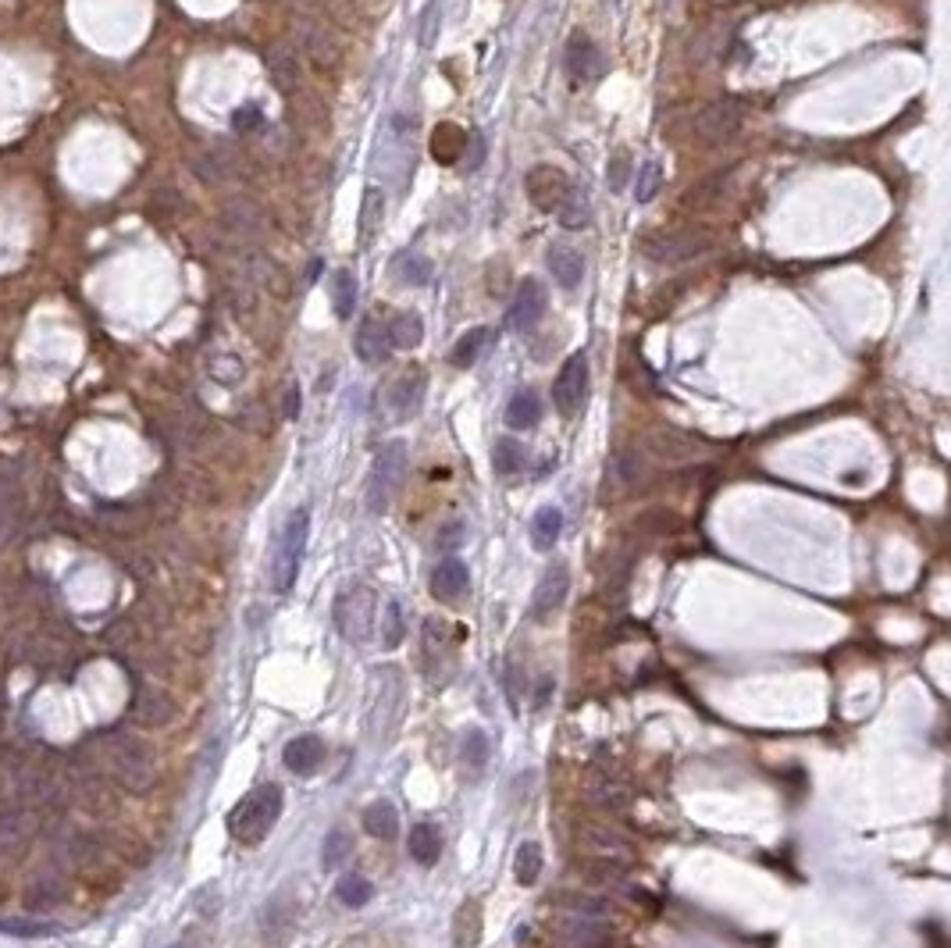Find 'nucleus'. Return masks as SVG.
Returning a JSON list of instances; mask_svg holds the SVG:
<instances>
[{
  "label": "nucleus",
  "mask_w": 951,
  "mask_h": 948,
  "mask_svg": "<svg viewBox=\"0 0 951 948\" xmlns=\"http://www.w3.org/2000/svg\"><path fill=\"white\" fill-rule=\"evenodd\" d=\"M100 752H104L111 777L125 792L143 795L154 788L157 781L154 752H150V745L139 735H132V731H107V745Z\"/></svg>",
  "instance_id": "nucleus-1"
},
{
  "label": "nucleus",
  "mask_w": 951,
  "mask_h": 948,
  "mask_svg": "<svg viewBox=\"0 0 951 948\" xmlns=\"http://www.w3.org/2000/svg\"><path fill=\"white\" fill-rule=\"evenodd\" d=\"M282 788L278 785H257L236 802V810L228 813V834L239 845H257L268 838V831L282 817Z\"/></svg>",
  "instance_id": "nucleus-2"
},
{
  "label": "nucleus",
  "mask_w": 951,
  "mask_h": 948,
  "mask_svg": "<svg viewBox=\"0 0 951 948\" xmlns=\"http://www.w3.org/2000/svg\"><path fill=\"white\" fill-rule=\"evenodd\" d=\"M716 246V239L709 236L706 229H670V232H652V236H642L638 250L649 257L652 264H688L706 257L709 250Z\"/></svg>",
  "instance_id": "nucleus-3"
},
{
  "label": "nucleus",
  "mask_w": 951,
  "mask_h": 948,
  "mask_svg": "<svg viewBox=\"0 0 951 948\" xmlns=\"http://www.w3.org/2000/svg\"><path fill=\"white\" fill-rule=\"evenodd\" d=\"M403 474H407V446L396 439L374 457L371 478H367V507H371L374 514H382L392 503V496H396L399 485H403Z\"/></svg>",
  "instance_id": "nucleus-4"
},
{
  "label": "nucleus",
  "mask_w": 951,
  "mask_h": 948,
  "mask_svg": "<svg viewBox=\"0 0 951 948\" xmlns=\"http://www.w3.org/2000/svg\"><path fill=\"white\" fill-rule=\"evenodd\" d=\"M307 535H310V514L307 510H296L285 524L282 539H278V553H275V592H289L293 589L296 574H300L303 564V549H307Z\"/></svg>",
  "instance_id": "nucleus-5"
},
{
  "label": "nucleus",
  "mask_w": 951,
  "mask_h": 948,
  "mask_svg": "<svg viewBox=\"0 0 951 948\" xmlns=\"http://www.w3.org/2000/svg\"><path fill=\"white\" fill-rule=\"evenodd\" d=\"M745 122V104L741 100H713L691 118V136L699 139L702 147H716V143H727L734 132L741 129Z\"/></svg>",
  "instance_id": "nucleus-6"
},
{
  "label": "nucleus",
  "mask_w": 951,
  "mask_h": 948,
  "mask_svg": "<svg viewBox=\"0 0 951 948\" xmlns=\"http://www.w3.org/2000/svg\"><path fill=\"white\" fill-rule=\"evenodd\" d=\"M374 592L371 589H353L346 596L335 599V621H339L342 635L350 642H367L374 631Z\"/></svg>",
  "instance_id": "nucleus-7"
},
{
  "label": "nucleus",
  "mask_w": 951,
  "mask_h": 948,
  "mask_svg": "<svg viewBox=\"0 0 951 948\" xmlns=\"http://www.w3.org/2000/svg\"><path fill=\"white\" fill-rule=\"evenodd\" d=\"M296 47H300V54H307L317 68L339 65V54H342L339 36H335L332 25L317 22V18H307V22L296 25Z\"/></svg>",
  "instance_id": "nucleus-8"
},
{
  "label": "nucleus",
  "mask_w": 951,
  "mask_h": 948,
  "mask_svg": "<svg viewBox=\"0 0 951 948\" xmlns=\"http://www.w3.org/2000/svg\"><path fill=\"white\" fill-rule=\"evenodd\" d=\"M585 393H588V360H585V353H574V357H567L560 375H556V385H553L556 410L567 417L578 414L581 403H585Z\"/></svg>",
  "instance_id": "nucleus-9"
},
{
  "label": "nucleus",
  "mask_w": 951,
  "mask_h": 948,
  "mask_svg": "<svg viewBox=\"0 0 951 948\" xmlns=\"http://www.w3.org/2000/svg\"><path fill=\"white\" fill-rule=\"evenodd\" d=\"M524 186H528V197L538 211H560V204L570 193V179L560 168H553V164H535Z\"/></svg>",
  "instance_id": "nucleus-10"
},
{
  "label": "nucleus",
  "mask_w": 951,
  "mask_h": 948,
  "mask_svg": "<svg viewBox=\"0 0 951 948\" xmlns=\"http://www.w3.org/2000/svg\"><path fill=\"white\" fill-rule=\"evenodd\" d=\"M567 592H570V571L563 564L549 567V571L542 574V581H538L535 596H531V617H535V621L553 617L563 606V599H567Z\"/></svg>",
  "instance_id": "nucleus-11"
},
{
  "label": "nucleus",
  "mask_w": 951,
  "mask_h": 948,
  "mask_svg": "<svg viewBox=\"0 0 951 948\" xmlns=\"http://www.w3.org/2000/svg\"><path fill=\"white\" fill-rule=\"evenodd\" d=\"M542 314H545V286L538 278H524L510 303V325L517 328V332H531V328L542 321Z\"/></svg>",
  "instance_id": "nucleus-12"
},
{
  "label": "nucleus",
  "mask_w": 951,
  "mask_h": 948,
  "mask_svg": "<svg viewBox=\"0 0 951 948\" xmlns=\"http://www.w3.org/2000/svg\"><path fill=\"white\" fill-rule=\"evenodd\" d=\"M567 72L570 79L578 82H588V79H599L602 72H606V58H602V50L595 47L588 36H570L567 43Z\"/></svg>",
  "instance_id": "nucleus-13"
},
{
  "label": "nucleus",
  "mask_w": 951,
  "mask_h": 948,
  "mask_svg": "<svg viewBox=\"0 0 951 948\" xmlns=\"http://www.w3.org/2000/svg\"><path fill=\"white\" fill-rule=\"evenodd\" d=\"M467 585H471V571H467V564L456 560V556H446V560L435 567V574H431V596L442 599V603H456V599L467 592Z\"/></svg>",
  "instance_id": "nucleus-14"
},
{
  "label": "nucleus",
  "mask_w": 951,
  "mask_h": 948,
  "mask_svg": "<svg viewBox=\"0 0 951 948\" xmlns=\"http://www.w3.org/2000/svg\"><path fill=\"white\" fill-rule=\"evenodd\" d=\"M321 760H325V745H321V738H314V735L293 738L282 752L285 770H293L296 777H310L317 767H321Z\"/></svg>",
  "instance_id": "nucleus-15"
},
{
  "label": "nucleus",
  "mask_w": 951,
  "mask_h": 948,
  "mask_svg": "<svg viewBox=\"0 0 951 948\" xmlns=\"http://www.w3.org/2000/svg\"><path fill=\"white\" fill-rule=\"evenodd\" d=\"M424 389H428V378L421 371H410V375H399L396 385L389 389V403L396 410V417H410L421 410L424 403Z\"/></svg>",
  "instance_id": "nucleus-16"
},
{
  "label": "nucleus",
  "mask_w": 951,
  "mask_h": 948,
  "mask_svg": "<svg viewBox=\"0 0 951 948\" xmlns=\"http://www.w3.org/2000/svg\"><path fill=\"white\" fill-rule=\"evenodd\" d=\"M545 264H549L553 278L560 282V289H578L581 278H585V261H581V254L570 250V246H553L549 257H545Z\"/></svg>",
  "instance_id": "nucleus-17"
},
{
  "label": "nucleus",
  "mask_w": 951,
  "mask_h": 948,
  "mask_svg": "<svg viewBox=\"0 0 951 948\" xmlns=\"http://www.w3.org/2000/svg\"><path fill=\"white\" fill-rule=\"evenodd\" d=\"M268 72H271V82H275L278 90H296L303 82V65H300V54L289 47H275L268 50Z\"/></svg>",
  "instance_id": "nucleus-18"
},
{
  "label": "nucleus",
  "mask_w": 951,
  "mask_h": 948,
  "mask_svg": "<svg viewBox=\"0 0 951 948\" xmlns=\"http://www.w3.org/2000/svg\"><path fill=\"white\" fill-rule=\"evenodd\" d=\"M33 834V817L22 810H0V856L18 852Z\"/></svg>",
  "instance_id": "nucleus-19"
},
{
  "label": "nucleus",
  "mask_w": 951,
  "mask_h": 948,
  "mask_svg": "<svg viewBox=\"0 0 951 948\" xmlns=\"http://www.w3.org/2000/svg\"><path fill=\"white\" fill-rule=\"evenodd\" d=\"M389 350H392L389 328H382L374 318H367L364 325H360V332H357L360 360H367V364H382V360L389 357Z\"/></svg>",
  "instance_id": "nucleus-20"
},
{
  "label": "nucleus",
  "mask_w": 951,
  "mask_h": 948,
  "mask_svg": "<svg viewBox=\"0 0 951 948\" xmlns=\"http://www.w3.org/2000/svg\"><path fill=\"white\" fill-rule=\"evenodd\" d=\"M538 421H542V400L531 389H524V393H517L506 403V425L517 428V432H528Z\"/></svg>",
  "instance_id": "nucleus-21"
},
{
  "label": "nucleus",
  "mask_w": 951,
  "mask_h": 948,
  "mask_svg": "<svg viewBox=\"0 0 951 948\" xmlns=\"http://www.w3.org/2000/svg\"><path fill=\"white\" fill-rule=\"evenodd\" d=\"M407 849H410V859H414V863H421V867H435V863H439V856H442L439 831H435L431 824H417L414 831H410Z\"/></svg>",
  "instance_id": "nucleus-22"
},
{
  "label": "nucleus",
  "mask_w": 951,
  "mask_h": 948,
  "mask_svg": "<svg viewBox=\"0 0 951 948\" xmlns=\"http://www.w3.org/2000/svg\"><path fill=\"white\" fill-rule=\"evenodd\" d=\"M364 831L371 834V838H382V842H392L399 834V813L392 802H374V806H367L364 813Z\"/></svg>",
  "instance_id": "nucleus-23"
},
{
  "label": "nucleus",
  "mask_w": 951,
  "mask_h": 948,
  "mask_svg": "<svg viewBox=\"0 0 951 948\" xmlns=\"http://www.w3.org/2000/svg\"><path fill=\"white\" fill-rule=\"evenodd\" d=\"M560 532H563V514L556 507H542L535 514V521H531V542H535V549H542V553H549V549L560 542Z\"/></svg>",
  "instance_id": "nucleus-24"
},
{
  "label": "nucleus",
  "mask_w": 951,
  "mask_h": 948,
  "mask_svg": "<svg viewBox=\"0 0 951 948\" xmlns=\"http://www.w3.org/2000/svg\"><path fill=\"white\" fill-rule=\"evenodd\" d=\"M225 221H228V229L236 232V236H243V239L261 236V229H264V214L257 211L253 204H246V200H236V204H228Z\"/></svg>",
  "instance_id": "nucleus-25"
},
{
  "label": "nucleus",
  "mask_w": 951,
  "mask_h": 948,
  "mask_svg": "<svg viewBox=\"0 0 951 948\" xmlns=\"http://www.w3.org/2000/svg\"><path fill=\"white\" fill-rule=\"evenodd\" d=\"M424 339V321L417 318L414 311L407 314H396L389 325V343L396 346V350H414V346H421Z\"/></svg>",
  "instance_id": "nucleus-26"
},
{
  "label": "nucleus",
  "mask_w": 951,
  "mask_h": 948,
  "mask_svg": "<svg viewBox=\"0 0 951 948\" xmlns=\"http://www.w3.org/2000/svg\"><path fill=\"white\" fill-rule=\"evenodd\" d=\"M392 278L399 286H428L431 282V264L421 254H399L392 261Z\"/></svg>",
  "instance_id": "nucleus-27"
},
{
  "label": "nucleus",
  "mask_w": 951,
  "mask_h": 948,
  "mask_svg": "<svg viewBox=\"0 0 951 948\" xmlns=\"http://www.w3.org/2000/svg\"><path fill=\"white\" fill-rule=\"evenodd\" d=\"M385 221V197L378 186H367L364 189V207H360V243H367V239L374 236V232L382 229Z\"/></svg>",
  "instance_id": "nucleus-28"
},
{
  "label": "nucleus",
  "mask_w": 951,
  "mask_h": 948,
  "mask_svg": "<svg viewBox=\"0 0 951 948\" xmlns=\"http://www.w3.org/2000/svg\"><path fill=\"white\" fill-rule=\"evenodd\" d=\"M488 343H492V332H488V328H471V332H464V336H460V343L453 346L449 360H453L456 368H471Z\"/></svg>",
  "instance_id": "nucleus-29"
},
{
  "label": "nucleus",
  "mask_w": 951,
  "mask_h": 948,
  "mask_svg": "<svg viewBox=\"0 0 951 948\" xmlns=\"http://www.w3.org/2000/svg\"><path fill=\"white\" fill-rule=\"evenodd\" d=\"M332 303H335V314H339L342 321H350L353 307H357V278H353L350 268H339L332 278Z\"/></svg>",
  "instance_id": "nucleus-30"
},
{
  "label": "nucleus",
  "mask_w": 951,
  "mask_h": 948,
  "mask_svg": "<svg viewBox=\"0 0 951 948\" xmlns=\"http://www.w3.org/2000/svg\"><path fill=\"white\" fill-rule=\"evenodd\" d=\"M649 446L656 450V457H663V460H684V457H691L695 453V442L688 439V435H681V432H652L649 435Z\"/></svg>",
  "instance_id": "nucleus-31"
},
{
  "label": "nucleus",
  "mask_w": 951,
  "mask_h": 948,
  "mask_svg": "<svg viewBox=\"0 0 951 948\" xmlns=\"http://www.w3.org/2000/svg\"><path fill=\"white\" fill-rule=\"evenodd\" d=\"M335 891H339L342 906H350V909H360V906H367V902L374 899V884L367 881L364 874H346Z\"/></svg>",
  "instance_id": "nucleus-32"
},
{
  "label": "nucleus",
  "mask_w": 951,
  "mask_h": 948,
  "mask_svg": "<svg viewBox=\"0 0 951 948\" xmlns=\"http://www.w3.org/2000/svg\"><path fill=\"white\" fill-rule=\"evenodd\" d=\"M560 221L563 229H588V221H592V207H588L585 193H578V189H570L567 200L560 204Z\"/></svg>",
  "instance_id": "nucleus-33"
},
{
  "label": "nucleus",
  "mask_w": 951,
  "mask_h": 948,
  "mask_svg": "<svg viewBox=\"0 0 951 948\" xmlns=\"http://www.w3.org/2000/svg\"><path fill=\"white\" fill-rule=\"evenodd\" d=\"M175 706L168 699H161V692H143L136 699V717L139 724H168Z\"/></svg>",
  "instance_id": "nucleus-34"
},
{
  "label": "nucleus",
  "mask_w": 951,
  "mask_h": 948,
  "mask_svg": "<svg viewBox=\"0 0 951 948\" xmlns=\"http://www.w3.org/2000/svg\"><path fill=\"white\" fill-rule=\"evenodd\" d=\"M513 874H517L521 884L538 881V874H542V849H538V842H524L521 849H517V856H513Z\"/></svg>",
  "instance_id": "nucleus-35"
},
{
  "label": "nucleus",
  "mask_w": 951,
  "mask_h": 948,
  "mask_svg": "<svg viewBox=\"0 0 951 948\" xmlns=\"http://www.w3.org/2000/svg\"><path fill=\"white\" fill-rule=\"evenodd\" d=\"M350 852H353L350 834L335 827L332 834H325V845H321V867H325V870L339 867V863H346V859H350Z\"/></svg>",
  "instance_id": "nucleus-36"
},
{
  "label": "nucleus",
  "mask_w": 951,
  "mask_h": 948,
  "mask_svg": "<svg viewBox=\"0 0 951 948\" xmlns=\"http://www.w3.org/2000/svg\"><path fill=\"white\" fill-rule=\"evenodd\" d=\"M382 642L385 649H396L399 642H403V635H407V624H403V606L396 603V599H389V603L382 606Z\"/></svg>",
  "instance_id": "nucleus-37"
},
{
  "label": "nucleus",
  "mask_w": 951,
  "mask_h": 948,
  "mask_svg": "<svg viewBox=\"0 0 951 948\" xmlns=\"http://www.w3.org/2000/svg\"><path fill=\"white\" fill-rule=\"evenodd\" d=\"M492 467H496L499 474H517L524 467V450L521 442L513 439H499L496 450H492Z\"/></svg>",
  "instance_id": "nucleus-38"
},
{
  "label": "nucleus",
  "mask_w": 951,
  "mask_h": 948,
  "mask_svg": "<svg viewBox=\"0 0 951 948\" xmlns=\"http://www.w3.org/2000/svg\"><path fill=\"white\" fill-rule=\"evenodd\" d=\"M659 182H663V172H659L656 161H645L642 168H638V179H634V197H638V204H649L652 197H656Z\"/></svg>",
  "instance_id": "nucleus-39"
},
{
  "label": "nucleus",
  "mask_w": 951,
  "mask_h": 948,
  "mask_svg": "<svg viewBox=\"0 0 951 948\" xmlns=\"http://www.w3.org/2000/svg\"><path fill=\"white\" fill-rule=\"evenodd\" d=\"M464 763L467 767H485L488 763V735L485 731H467V738H464Z\"/></svg>",
  "instance_id": "nucleus-40"
},
{
  "label": "nucleus",
  "mask_w": 951,
  "mask_h": 948,
  "mask_svg": "<svg viewBox=\"0 0 951 948\" xmlns=\"http://www.w3.org/2000/svg\"><path fill=\"white\" fill-rule=\"evenodd\" d=\"M261 122H264L261 107L246 104V107H236V111H232V129H236V132H253V129H261Z\"/></svg>",
  "instance_id": "nucleus-41"
},
{
  "label": "nucleus",
  "mask_w": 951,
  "mask_h": 948,
  "mask_svg": "<svg viewBox=\"0 0 951 948\" xmlns=\"http://www.w3.org/2000/svg\"><path fill=\"white\" fill-rule=\"evenodd\" d=\"M435 29H439V4L431 0L428 8H424V15H421V33H417L421 47H431V43H435Z\"/></svg>",
  "instance_id": "nucleus-42"
},
{
  "label": "nucleus",
  "mask_w": 951,
  "mask_h": 948,
  "mask_svg": "<svg viewBox=\"0 0 951 948\" xmlns=\"http://www.w3.org/2000/svg\"><path fill=\"white\" fill-rule=\"evenodd\" d=\"M0 931H4V934H18V938H43V934H50L54 927H43V924H8V920H0Z\"/></svg>",
  "instance_id": "nucleus-43"
},
{
  "label": "nucleus",
  "mask_w": 951,
  "mask_h": 948,
  "mask_svg": "<svg viewBox=\"0 0 951 948\" xmlns=\"http://www.w3.org/2000/svg\"><path fill=\"white\" fill-rule=\"evenodd\" d=\"M627 172H631V164H627V157H613L610 161V189L613 193H620V189L627 186Z\"/></svg>",
  "instance_id": "nucleus-44"
},
{
  "label": "nucleus",
  "mask_w": 951,
  "mask_h": 948,
  "mask_svg": "<svg viewBox=\"0 0 951 948\" xmlns=\"http://www.w3.org/2000/svg\"><path fill=\"white\" fill-rule=\"evenodd\" d=\"M285 417L293 421V417H300V389L296 385H289L285 389Z\"/></svg>",
  "instance_id": "nucleus-45"
},
{
  "label": "nucleus",
  "mask_w": 951,
  "mask_h": 948,
  "mask_svg": "<svg viewBox=\"0 0 951 948\" xmlns=\"http://www.w3.org/2000/svg\"><path fill=\"white\" fill-rule=\"evenodd\" d=\"M456 535H460V524H453V528L442 535V546H456Z\"/></svg>",
  "instance_id": "nucleus-46"
},
{
  "label": "nucleus",
  "mask_w": 951,
  "mask_h": 948,
  "mask_svg": "<svg viewBox=\"0 0 951 948\" xmlns=\"http://www.w3.org/2000/svg\"><path fill=\"white\" fill-rule=\"evenodd\" d=\"M713 4H738V0H713Z\"/></svg>",
  "instance_id": "nucleus-47"
},
{
  "label": "nucleus",
  "mask_w": 951,
  "mask_h": 948,
  "mask_svg": "<svg viewBox=\"0 0 951 948\" xmlns=\"http://www.w3.org/2000/svg\"><path fill=\"white\" fill-rule=\"evenodd\" d=\"M602 4H617V0H602Z\"/></svg>",
  "instance_id": "nucleus-48"
},
{
  "label": "nucleus",
  "mask_w": 951,
  "mask_h": 948,
  "mask_svg": "<svg viewBox=\"0 0 951 948\" xmlns=\"http://www.w3.org/2000/svg\"><path fill=\"white\" fill-rule=\"evenodd\" d=\"M179 948H193V945H186V941H182V945H179Z\"/></svg>",
  "instance_id": "nucleus-49"
}]
</instances>
